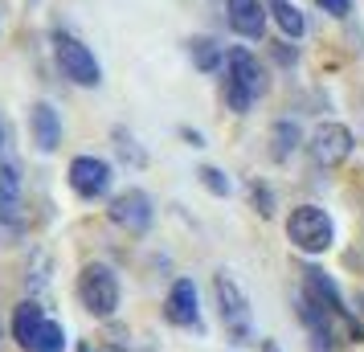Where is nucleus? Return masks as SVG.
I'll list each match as a JSON object with an SVG mask.
<instances>
[{"instance_id": "nucleus-10", "label": "nucleus", "mask_w": 364, "mask_h": 352, "mask_svg": "<svg viewBox=\"0 0 364 352\" xmlns=\"http://www.w3.org/2000/svg\"><path fill=\"white\" fill-rule=\"evenodd\" d=\"M266 9H270V4H262V0H230V25H233V33L258 41V37L266 33Z\"/></svg>"}, {"instance_id": "nucleus-8", "label": "nucleus", "mask_w": 364, "mask_h": 352, "mask_svg": "<svg viewBox=\"0 0 364 352\" xmlns=\"http://www.w3.org/2000/svg\"><path fill=\"white\" fill-rule=\"evenodd\" d=\"M111 221H115V225H127L132 234L148 230L151 225V197L148 193H139V188L119 193L115 201H111Z\"/></svg>"}, {"instance_id": "nucleus-22", "label": "nucleus", "mask_w": 364, "mask_h": 352, "mask_svg": "<svg viewBox=\"0 0 364 352\" xmlns=\"http://www.w3.org/2000/svg\"><path fill=\"white\" fill-rule=\"evenodd\" d=\"M82 352H95V348H90V344H86V348H82Z\"/></svg>"}, {"instance_id": "nucleus-11", "label": "nucleus", "mask_w": 364, "mask_h": 352, "mask_svg": "<svg viewBox=\"0 0 364 352\" xmlns=\"http://www.w3.org/2000/svg\"><path fill=\"white\" fill-rule=\"evenodd\" d=\"M29 127H33V144L41 151H53L62 144V119L53 111L50 102H37L33 111H29Z\"/></svg>"}, {"instance_id": "nucleus-16", "label": "nucleus", "mask_w": 364, "mask_h": 352, "mask_svg": "<svg viewBox=\"0 0 364 352\" xmlns=\"http://www.w3.org/2000/svg\"><path fill=\"white\" fill-rule=\"evenodd\" d=\"M21 193V176L13 164H0V209H13Z\"/></svg>"}, {"instance_id": "nucleus-20", "label": "nucleus", "mask_w": 364, "mask_h": 352, "mask_svg": "<svg viewBox=\"0 0 364 352\" xmlns=\"http://www.w3.org/2000/svg\"><path fill=\"white\" fill-rule=\"evenodd\" d=\"M315 4H323V13H331V17H348L352 13V0H315Z\"/></svg>"}, {"instance_id": "nucleus-15", "label": "nucleus", "mask_w": 364, "mask_h": 352, "mask_svg": "<svg viewBox=\"0 0 364 352\" xmlns=\"http://www.w3.org/2000/svg\"><path fill=\"white\" fill-rule=\"evenodd\" d=\"M270 144H274V148H270V156H274V160H287V156L295 151V144H299V127H295V123H274Z\"/></svg>"}, {"instance_id": "nucleus-23", "label": "nucleus", "mask_w": 364, "mask_h": 352, "mask_svg": "<svg viewBox=\"0 0 364 352\" xmlns=\"http://www.w3.org/2000/svg\"><path fill=\"white\" fill-rule=\"evenodd\" d=\"M0 139H4V127H0Z\"/></svg>"}, {"instance_id": "nucleus-4", "label": "nucleus", "mask_w": 364, "mask_h": 352, "mask_svg": "<svg viewBox=\"0 0 364 352\" xmlns=\"http://www.w3.org/2000/svg\"><path fill=\"white\" fill-rule=\"evenodd\" d=\"M53 53H58V66H62V74H66L70 82H78V86H99L102 82V70H99V62H95V53L86 50L78 37L58 33L53 37Z\"/></svg>"}, {"instance_id": "nucleus-17", "label": "nucleus", "mask_w": 364, "mask_h": 352, "mask_svg": "<svg viewBox=\"0 0 364 352\" xmlns=\"http://www.w3.org/2000/svg\"><path fill=\"white\" fill-rule=\"evenodd\" d=\"M193 58H197L200 70H217L221 66V50H217L209 37H197V41H193Z\"/></svg>"}, {"instance_id": "nucleus-1", "label": "nucleus", "mask_w": 364, "mask_h": 352, "mask_svg": "<svg viewBox=\"0 0 364 352\" xmlns=\"http://www.w3.org/2000/svg\"><path fill=\"white\" fill-rule=\"evenodd\" d=\"M266 95V74L254 62L250 50H230V70H225V102H230L237 115H246L250 102Z\"/></svg>"}, {"instance_id": "nucleus-14", "label": "nucleus", "mask_w": 364, "mask_h": 352, "mask_svg": "<svg viewBox=\"0 0 364 352\" xmlns=\"http://www.w3.org/2000/svg\"><path fill=\"white\" fill-rule=\"evenodd\" d=\"M29 352H66V332H62V324L46 319L41 332H37V340L29 344Z\"/></svg>"}, {"instance_id": "nucleus-7", "label": "nucleus", "mask_w": 364, "mask_h": 352, "mask_svg": "<svg viewBox=\"0 0 364 352\" xmlns=\"http://www.w3.org/2000/svg\"><path fill=\"white\" fill-rule=\"evenodd\" d=\"M70 185H74L78 197L95 201V197H102V193L111 188V164L99 160V156H78V160L70 164Z\"/></svg>"}, {"instance_id": "nucleus-12", "label": "nucleus", "mask_w": 364, "mask_h": 352, "mask_svg": "<svg viewBox=\"0 0 364 352\" xmlns=\"http://www.w3.org/2000/svg\"><path fill=\"white\" fill-rule=\"evenodd\" d=\"M41 324H46V311H41L33 299H25V303L17 307V316H13V336H17V344H21L25 352H29V344L37 340Z\"/></svg>"}, {"instance_id": "nucleus-5", "label": "nucleus", "mask_w": 364, "mask_h": 352, "mask_svg": "<svg viewBox=\"0 0 364 352\" xmlns=\"http://www.w3.org/2000/svg\"><path fill=\"white\" fill-rule=\"evenodd\" d=\"M213 291H217V307H221L225 328L233 332L237 344H246V340H250V303H246V295H242V287L221 270V274L213 279Z\"/></svg>"}, {"instance_id": "nucleus-18", "label": "nucleus", "mask_w": 364, "mask_h": 352, "mask_svg": "<svg viewBox=\"0 0 364 352\" xmlns=\"http://www.w3.org/2000/svg\"><path fill=\"white\" fill-rule=\"evenodd\" d=\"M197 176H200V185L209 188V193H217V197H225V193H230V176H225L221 168H200Z\"/></svg>"}, {"instance_id": "nucleus-13", "label": "nucleus", "mask_w": 364, "mask_h": 352, "mask_svg": "<svg viewBox=\"0 0 364 352\" xmlns=\"http://www.w3.org/2000/svg\"><path fill=\"white\" fill-rule=\"evenodd\" d=\"M270 17L279 21V29H282L287 37H303V29H307L303 13H299L291 0H270Z\"/></svg>"}, {"instance_id": "nucleus-3", "label": "nucleus", "mask_w": 364, "mask_h": 352, "mask_svg": "<svg viewBox=\"0 0 364 352\" xmlns=\"http://www.w3.org/2000/svg\"><path fill=\"white\" fill-rule=\"evenodd\" d=\"M287 238L303 254H323L331 246V218L319 205H299L287 218Z\"/></svg>"}, {"instance_id": "nucleus-2", "label": "nucleus", "mask_w": 364, "mask_h": 352, "mask_svg": "<svg viewBox=\"0 0 364 352\" xmlns=\"http://www.w3.org/2000/svg\"><path fill=\"white\" fill-rule=\"evenodd\" d=\"M78 299H82V307L90 311V316L99 319H111L119 307V279L111 267H102V262H90V267H82V274H78Z\"/></svg>"}, {"instance_id": "nucleus-19", "label": "nucleus", "mask_w": 364, "mask_h": 352, "mask_svg": "<svg viewBox=\"0 0 364 352\" xmlns=\"http://www.w3.org/2000/svg\"><path fill=\"white\" fill-rule=\"evenodd\" d=\"M115 139H119V156L123 160H132V164H144V151L135 148V139L127 132H115Z\"/></svg>"}, {"instance_id": "nucleus-9", "label": "nucleus", "mask_w": 364, "mask_h": 352, "mask_svg": "<svg viewBox=\"0 0 364 352\" xmlns=\"http://www.w3.org/2000/svg\"><path fill=\"white\" fill-rule=\"evenodd\" d=\"M164 316L181 328H200V311H197V287L188 279H176L172 291H168V303H164Z\"/></svg>"}, {"instance_id": "nucleus-21", "label": "nucleus", "mask_w": 364, "mask_h": 352, "mask_svg": "<svg viewBox=\"0 0 364 352\" xmlns=\"http://www.w3.org/2000/svg\"><path fill=\"white\" fill-rule=\"evenodd\" d=\"M262 352H282V348L274 344V340H266V344H262Z\"/></svg>"}, {"instance_id": "nucleus-6", "label": "nucleus", "mask_w": 364, "mask_h": 352, "mask_svg": "<svg viewBox=\"0 0 364 352\" xmlns=\"http://www.w3.org/2000/svg\"><path fill=\"white\" fill-rule=\"evenodd\" d=\"M307 148H311V160L319 168H336L352 156V132L344 123H319Z\"/></svg>"}]
</instances>
